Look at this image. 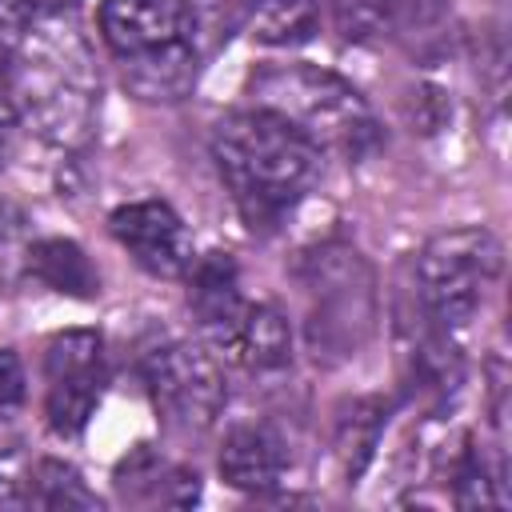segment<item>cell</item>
<instances>
[{
    "label": "cell",
    "instance_id": "obj_13",
    "mask_svg": "<svg viewBox=\"0 0 512 512\" xmlns=\"http://www.w3.org/2000/svg\"><path fill=\"white\" fill-rule=\"evenodd\" d=\"M252 40L268 48L308 44L320 28V0H244Z\"/></svg>",
    "mask_w": 512,
    "mask_h": 512
},
{
    "label": "cell",
    "instance_id": "obj_22",
    "mask_svg": "<svg viewBox=\"0 0 512 512\" xmlns=\"http://www.w3.org/2000/svg\"><path fill=\"white\" fill-rule=\"evenodd\" d=\"M16 72V40L8 36V28H0V88L12 80Z\"/></svg>",
    "mask_w": 512,
    "mask_h": 512
},
{
    "label": "cell",
    "instance_id": "obj_7",
    "mask_svg": "<svg viewBox=\"0 0 512 512\" xmlns=\"http://www.w3.org/2000/svg\"><path fill=\"white\" fill-rule=\"evenodd\" d=\"M104 396V340L92 328H68L44 352V416L56 436H80Z\"/></svg>",
    "mask_w": 512,
    "mask_h": 512
},
{
    "label": "cell",
    "instance_id": "obj_2",
    "mask_svg": "<svg viewBox=\"0 0 512 512\" xmlns=\"http://www.w3.org/2000/svg\"><path fill=\"white\" fill-rule=\"evenodd\" d=\"M100 36L144 100H180L196 80L200 40L184 0H104Z\"/></svg>",
    "mask_w": 512,
    "mask_h": 512
},
{
    "label": "cell",
    "instance_id": "obj_8",
    "mask_svg": "<svg viewBox=\"0 0 512 512\" xmlns=\"http://www.w3.org/2000/svg\"><path fill=\"white\" fill-rule=\"evenodd\" d=\"M24 96H28V116L32 124L56 140V144H80L92 128V112H96V88L88 80L84 56L76 52V60L56 48H44L32 64H28V80H24Z\"/></svg>",
    "mask_w": 512,
    "mask_h": 512
},
{
    "label": "cell",
    "instance_id": "obj_10",
    "mask_svg": "<svg viewBox=\"0 0 512 512\" xmlns=\"http://www.w3.org/2000/svg\"><path fill=\"white\" fill-rule=\"evenodd\" d=\"M188 308L200 320L204 336L224 352L248 308V300L240 296L236 260L228 252H208L188 264Z\"/></svg>",
    "mask_w": 512,
    "mask_h": 512
},
{
    "label": "cell",
    "instance_id": "obj_18",
    "mask_svg": "<svg viewBox=\"0 0 512 512\" xmlns=\"http://www.w3.org/2000/svg\"><path fill=\"white\" fill-rule=\"evenodd\" d=\"M24 404V368L20 356L0 348V416H12Z\"/></svg>",
    "mask_w": 512,
    "mask_h": 512
},
{
    "label": "cell",
    "instance_id": "obj_11",
    "mask_svg": "<svg viewBox=\"0 0 512 512\" xmlns=\"http://www.w3.org/2000/svg\"><path fill=\"white\" fill-rule=\"evenodd\" d=\"M284 440L264 424H240L224 436L220 448V476L236 492H272L284 476Z\"/></svg>",
    "mask_w": 512,
    "mask_h": 512
},
{
    "label": "cell",
    "instance_id": "obj_21",
    "mask_svg": "<svg viewBox=\"0 0 512 512\" xmlns=\"http://www.w3.org/2000/svg\"><path fill=\"white\" fill-rule=\"evenodd\" d=\"M16 108L12 104H4L0 100V168L8 164V156H12V148H16Z\"/></svg>",
    "mask_w": 512,
    "mask_h": 512
},
{
    "label": "cell",
    "instance_id": "obj_9",
    "mask_svg": "<svg viewBox=\"0 0 512 512\" xmlns=\"http://www.w3.org/2000/svg\"><path fill=\"white\" fill-rule=\"evenodd\" d=\"M112 236L120 240V248H128V256L152 272V276H184L192 256V236L184 228V220L164 204V200H132L120 204L108 216Z\"/></svg>",
    "mask_w": 512,
    "mask_h": 512
},
{
    "label": "cell",
    "instance_id": "obj_6",
    "mask_svg": "<svg viewBox=\"0 0 512 512\" xmlns=\"http://www.w3.org/2000/svg\"><path fill=\"white\" fill-rule=\"evenodd\" d=\"M144 388L152 408L164 416V424L180 432L212 428L228 400V384L216 356L188 340L152 348L144 356Z\"/></svg>",
    "mask_w": 512,
    "mask_h": 512
},
{
    "label": "cell",
    "instance_id": "obj_12",
    "mask_svg": "<svg viewBox=\"0 0 512 512\" xmlns=\"http://www.w3.org/2000/svg\"><path fill=\"white\" fill-rule=\"evenodd\" d=\"M224 356L252 368V372L284 368L288 356H292V332H288L284 312L272 308V304H248L236 336L224 348Z\"/></svg>",
    "mask_w": 512,
    "mask_h": 512
},
{
    "label": "cell",
    "instance_id": "obj_14",
    "mask_svg": "<svg viewBox=\"0 0 512 512\" xmlns=\"http://www.w3.org/2000/svg\"><path fill=\"white\" fill-rule=\"evenodd\" d=\"M28 272H32L40 284H48V288H56V292H64V296L88 300V296L100 292L96 268L88 264L84 248L72 244V240H64V236L36 240V244L28 248Z\"/></svg>",
    "mask_w": 512,
    "mask_h": 512
},
{
    "label": "cell",
    "instance_id": "obj_15",
    "mask_svg": "<svg viewBox=\"0 0 512 512\" xmlns=\"http://www.w3.org/2000/svg\"><path fill=\"white\" fill-rule=\"evenodd\" d=\"M384 424H388V404L380 396H360V400L340 408V416H336V456H340L348 480H356L368 468Z\"/></svg>",
    "mask_w": 512,
    "mask_h": 512
},
{
    "label": "cell",
    "instance_id": "obj_1",
    "mask_svg": "<svg viewBox=\"0 0 512 512\" xmlns=\"http://www.w3.org/2000/svg\"><path fill=\"white\" fill-rule=\"evenodd\" d=\"M212 160L252 232H272L320 176V148L268 108L224 116L212 132Z\"/></svg>",
    "mask_w": 512,
    "mask_h": 512
},
{
    "label": "cell",
    "instance_id": "obj_17",
    "mask_svg": "<svg viewBox=\"0 0 512 512\" xmlns=\"http://www.w3.org/2000/svg\"><path fill=\"white\" fill-rule=\"evenodd\" d=\"M24 504H36V508H100L96 492L64 460H36L28 468V496H24Z\"/></svg>",
    "mask_w": 512,
    "mask_h": 512
},
{
    "label": "cell",
    "instance_id": "obj_23",
    "mask_svg": "<svg viewBox=\"0 0 512 512\" xmlns=\"http://www.w3.org/2000/svg\"><path fill=\"white\" fill-rule=\"evenodd\" d=\"M0 220H4V208H0Z\"/></svg>",
    "mask_w": 512,
    "mask_h": 512
},
{
    "label": "cell",
    "instance_id": "obj_19",
    "mask_svg": "<svg viewBox=\"0 0 512 512\" xmlns=\"http://www.w3.org/2000/svg\"><path fill=\"white\" fill-rule=\"evenodd\" d=\"M184 8L196 24V40H200V52H204V40L220 36L224 24H228V0H184Z\"/></svg>",
    "mask_w": 512,
    "mask_h": 512
},
{
    "label": "cell",
    "instance_id": "obj_3",
    "mask_svg": "<svg viewBox=\"0 0 512 512\" xmlns=\"http://www.w3.org/2000/svg\"><path fill=\"white\" fill-rule=\"evenodd\" d=\"M256 108L296 124L320 152L364 160L380 148V120L368 100L336 72L316 64H272L252 76Z\"/></svg>",
    "mask_w": 512,
    "mask_h": 512
},
{
    "label": "cell",
    "instance_id": "obj_5",
    "mask_svg": "<svg viewBox=\"0 0 512 512\" xmlns=\"http://www.w3.org/2000/svg\"><path fill=\"white\" fill-rule=\"evenodd\" d=\"M500 264L504 252L488 228L472 224L432 236L416 256V284L424 312L436 320V328H464L484 304V292L496 284Z\"/></svg>",
    "mask_w": 512,
    "mask_h": 512
},
{
    "label": "cell",
    "instance_id": "obj_16",
    "mask_svg": "<svg viewBox=\"0 0 512 512\" xmlns=\"http://www.w3.org/2000/svg\"><path fill=\"white\" fill-rule=\"evenodd\" d=\"M328 8L336 32L352 44H380L396 36L404 16V0H328Z\"/></svg>",
    "mask_w": 512,
    "mask_h": 512
},
{
    "label": "cell",
    "instance_id": "obj_4",
    "mask_svg": "<svg viewBox=\"0 0 512 512\" xmlns=\"http://www.w3.org/2000/svg\"><path fill=\"white\" fill-rule=\"evenodd\" d=\"M304 284V340L316 360L340 364L356 356L376 328V276L372 264L344 240L304 252L296 268Z\"/></svg>",
    "mask_w": 512,
    "mask_h": 512
},
{
    "label": "cell",
    "instance_id": "obj_20",
    "mask_svg": "<svg viewBox=\"0 0 512 512\" xmlns=\"http://www.w3.org/2000/svg\"><path fill=\"white\" fill-rule=\"evenodd\" d=\"M72 0H0V12L8 20H40L56 8H68Z\"/></svg>",
    "mask_w": 512,
    "mask_h": 512
}]
</instances>
